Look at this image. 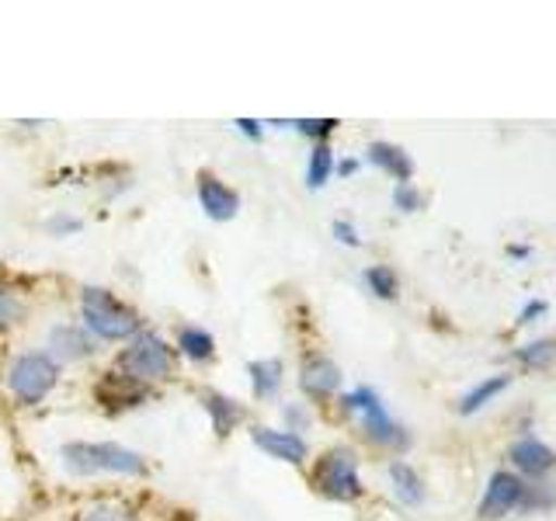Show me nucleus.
Returning <instances> with one entry per match:
<instances>
[{
  "label": "nucleus",
  "instance_id": "obj_1",
  "mask_svg": "<svg viewBox=\"0 0 556 521\" xmlns=\"http://www.w3.org/2000/svg\"><path fill=\"white\" fill-rule=\"evenodd\" d=\"M77 320L98 344H126L143 330V313L104 285H84L77 300Z\"/></svg>",
  "mask_w": 556,
  "mask_h": 521
},
{
  "label": "nucleus",
  "instance_id": "obj_2",
  "mask_svg": "<svg viewBox=\"0 0 556 521\" xmlns=\"http://www.w3.org/2000/svg\"><path fill=\"white\" fill-rule=\"evenodd\" d=\"M60 466L70 476H126L139 480L150 473V462L143 452H136L122 442H63Z\"/></svg>",
  "mask_w": 556,
  "mask_h": 521
},
{
  "label": "nucleus",
  "instance_id": "obj_3",
  "mask_svg": "<svg viewBox=\"0 0 556 521\" xmlns=\"http://www.w3.org/2000/svg\"><path fill=\"white\" fill-rule=\"evenodd\" d=\"M178 352H174V344L156 334V330L143 327L132 341H126L118 347L115 355V369L122 376H129L139 386H147L156 393V386H167V382L178 379Z\"/></svg>",
  "mask_w": 556,
  "mask_h": 521
},
{
  "label": "nucleus",
  "instance_id": "obj_4",
  "mask_svg": "<svg viewBox=\"0 0 556 521\" xmlns=\"http://www.w3.org/2000/svg\"><path fill=\"white\" fill-rule=\"evenodd\" d=\"M60 379H63V365L52 358L46 347H25V352L11 355V361H8L4 390L14 407L31 410L56 393Z\"/></svg>",
  "mask_w": 556,
  "mask_h": 521
},
{
  "label": "nucleus",
  "instance_id": "obj_5",
  "mask_svg": "<svg viewBox=\"0 0 556 521\" xmlns=\"http://www.w3.org/2000/svg\"><path fill=\"white\" fill-rule=\"evenodd\" d=\"M341 407L344 414H352L362 434L369 439L372 445L379 448H390V452H404L410 445V431L396 421V417L387 410V404H382V396L369 386H355L348 390L341 396Z\"/></svg>",
  "mask_w": 556,
  "mask_h": 521
},
{
  "label": "nucleus",
  "instance_id": "obj_6",
  "mask_svg": "<svg viewBox=\"0 0 556 521\" xmlns=\"http://www.w3.org/2000/svg\"><path fill=\"white\" fill-rule=\"evenodd\" d=\"M309 480L317 486L320 497L334 500V504H352L365 494L362 473H358V456L348 445L327 448L324 456L313 462Z\"/></svg>",
  "mask_w": 556,
  "mask_h": 521
},
{
  "label": "nucleus",
  "instance_id": "obj_7",
  "mask_svg": "<svg viewBox=\"0 0 556 521\" xmlns=\"http://www.w3.org/2000/svg\"><path fill=\"white\" fill-rule=\"evenodd\" d=\"M46 352L56 358L60 365H80V361H91L101 344L87 334L80 320H56L46 330Z\"/></svg>",
  "mask_w": 556,
  "mask_h": 521
},
{
  "label": "nucleus",
  "instance_id": "obj_8",
  "mask_svg": "<svg viewBox=\"0 0 556 521\" xmlns=\"http://www.w3.org/2000/svg\"><path fill=\"white\" fill-rule=\"evenodd\" d=\"M251 434V445L268 456L275 462H286V466H306L309 459V442L306 434H295L286 428H268V424H248Z\"/></svg>",
  "mask_w": 556,
  "mask_h": 521
},
{
  "label": "nucleus",
  "instance_id": "obj_9",
  "mask_svg": "<svg viewBox=\"0 0 556 521\" xmlns=\"http://www.w3.org/2000/svg\"><path fill=\"white\" fill-rule=\"evenodd\" d=\"M195 399L202 414L208 417V428H213L216 439H230L240 428H248V404H240L237 396L223 393L216 386H199Z\"/></svg>",
  "mask_w": 556,
  "mask_h": 521
},
{
  "label": "nucleus",
  "instance_id": "obj_10",
  "mask_svg": "<svg viewBox=\"0 0 556 521\" xmlns=\"http://www.w3.org/2000/svg\"><path fill=\"white\" fill-rule=\"evenodd\" d=\"M147 399H153V390L139 386L129 376H122L118 369L104 372L98 382H94V404L104 410V414H129L136 407H143Z\"/></svg>",
  "mask_w": 556,
  "mask_h": 521
},
{
  "label": "nucleus",
  "instance_id": "obj_11",
  "mask_svg": "<svg viewBox=\"0 0 556 521\" xmlns=\"http://www.w3.org/2000/svg\"><path fill=\"white\" fill-rule=\"evenodd\" d=\"M195 199L202 205L205 219H213V223H230L240 213V191L230 181H223L213 170H199Z\"/></svg>",
  "mask_w": 556,
  "mask_h": 521
},
{
  "label": "nucleus",
  "instance_id": "obj_12",
  "mask_svg": "<svg viewBox=\"0 0 556 521\" xmlns=\"http://www.w3.org/2000/svg\"><path fill=\"white\" fill-rule=\"evenodd\" d=\"M300 393L306 399H317V404H324V399H334L341 393V369H338V361L334 358H327L320 352H313L300 361Z\"/></svg>",
  "mask_w": 556,
  "mask_h": 521
},
{
  "label": "nucleus",
  "instance_id": "obj_13",
  "mask_svg": "<svg viewBox=\"0 0 556 521\" xmlns=\"http://www.w3.org/2000/svg\"><path fill=\"white\" fill-rule=\"evenodd\" d=\"M521 494H526V483H521L515 473H508V469H497V473L491 476V483H486L477 514L483 521H494V518L511 514L518 504H521Z\"/></svg>",
  "mask_w": 556,
  "mask_h": 521
},
{
  "label": "nucleus",
  "instance_id": "obj_14",
  "mask_svg": "<svg viewBox=\"0 0 556 521\" xmlns=\"http://www.w3.org/2000/svg\"><path fill=\"white\" fill-rule=\"evenodd\" d=\"M248 386H251V396L261 399V404H268V399H278L286 386V361L282 358H251L248 361Z\"/></svg>",
  "mask_w": 556,
  "mask_h": 521
},
{
  "label": "nucleus",
  "instance_id": "obj_15",
  "mask_svg": "<svg viewBox=\"0 0 556 521\" xmlns=\"http://www.w3.org/2000/svg\"><path fill=\"white\" fill-rule=\"evenodd\" d=\"M174 352L178 358L191 361V365H213L216 361V338L213 330H205L199 323H181L174 330Z\"/></svg>",
  "mask_w": 556,
  "mask_h": 521
},
{
  "label": "nucleus",
  "instance_id": "obj_16",
  "mask_svg": "<svg viewBox=\"0 0 556 521\" xmlns=\"http://www.w3.org/2000/svg\"><path fill=\"white\" fill-rule=\"evenodd\" d=\"M365 156H369L372 167H379L382 174H390L396 185H410L414 161H410V153L404 147L387 143V139H376V143H369V150H365Z\"/></svg>",
  "mask_w": 556,
  "mask_h": 521
},
{
  "label": "nucleus",
  "instance_id": "obj_17",
  "mask_svg": "<svg viewBox=\"0 0 556 521\" xmlns=\"http://www.w3.org/2000/svg\"><path fill=\"white\" fill-rule=\"evenodd\" d=\"M387 480H390V491H393V497L404 504V508H421L425 504V497H428V491H425V480H421V473L410 466V462H404V459H393L390 466H387Z\"/></svg>",
  "mask_w": 556,
  "mask_h": 521
},
{
  "label": "nucleus",
  "instance_id": "obj_18",
  "mask_svg": "<svg viewBox=\"0 0 556 521\" xmlns=\"http://www.w3.org/2000/svg\"><path fill=\"white\" fill-rule=\"evenodd\" d=\"M508 459L515 462V469H521L526 476H546L549 469L556 466V452L539 442V439H518L508 448Z\"/></svg>",
  "mask_w": 556,
  "mask_h": 521
},
{
  "label": "nucleus",
  "instance_id": "obj_19",
  "mask_svg": "<svg viewBox=\"0 0 556 521\" xmlns=\"http://www.w3.org/2000/svg\"><path fill=\"white\" fill-rule=\"evenodd\" d=\"M508 386H511V376H504V372H501V376H491V379H483V382H477L473 390H466V393H463V399H459V414L469 417V414L483 410L497 393H504Z\"/></svg>",
  "mask_w": 556,
  "mask_h": 521
},
{
  "label": "nucleus",
  "instance_id": "obj_20",
  "mask_svg": "<svg viewBox=\"0 0 556 521\" xmlns=\"http://www.w3.org/2000/svg\"><path fill=\"white\" fill-rule=\"evenodd\" d=\"M334 150L330 143H313L309 156H306V188L320 191L330 178H334Z\"/></svg>",
  "mask_w": 556,
  "mask_h": 521
},
{
  "label": "nucleus",
  "instance_id": "obj_21",
  "mask_svg": "<svg viewBox=\"0 0 556 521\" xmlns=\"http://www.w3.org/2000/svg\"><path fill=\"white\" fill-rule=\"evenodd\" d=\"M362 282L382 303H393L400 295V278H396V271L390 265H369L362 271Z\"/></svg>",
  "mask_w": 556,
  "mask_h": 521
},
{
  "label": "nucleus",
  "instance_id": "obj_22",
  "mask_svg": "<svg viewBox=\"0 0 556 521\" xmlns=\"http://www.w3.org/2000/svg\"><path fill=\"white\" fill-rule=\"evenodd\" d=\"M25 320V303L22 295H17L4 278H0V334H8L17 323Z\"/></svg>",
  "mask_w": 556,
  "mask_h": 521
},
{
  "label": "nucleus",
  "instance_id": "obj_23",
  "mask_svg": "<svg viewBox=\"0 0 556 521\" xmlns=\"http://www.w3.org/2000/svg\"><path fill=\"white\" fill-rule=\"evenodd\" d=\"M515 358L529 369H553V358H556V338H543V341H532L526 347H518Z\"/></svg>",
  "mask_w": 556,
  "mask_h": 521
},
{
  "label": "nucleus",
  "instance_id": "obj_24",
  "mask_svg": "<svg viewBox=\"0 0 556 521\" xmlns=\"http://www.w3.org/2000/svg\"><path fill=\"white\" fill-rule=\"evenodd\" d=\"M286 126H292L300 136L313 139V143H327L341 122L338 118H295V122H286Z\"/></svg>",
  "mask_w": 556,
  "mask_h": 521
},
{
  "label": "nucleus",
  "instance_id": "obj_25",
  "mask_svg": "<svg viewBox=\"0 0 556 521\" xmlns=\"http://www.w3.org/2000/svg\"><path fill=\"white\" fill-rule=\"evenodd\" d=\"M77 521H139V514L122 504H91L77 514Z\"/></svg>",
  "mask_w": 556,
  "mask_h": 521
},
{
  "label": "nucleus",
  "instance_id": "obj_26",
  "mask_svg": "<svg viewBox=\"0 0 556 521\" xmlns=\"http://www.w3.org/2000/svg\"><path fill=\"white\" fill-rule=\"evenodd\" d=\"M309 424H313V414H309L306 399H289V404H282V428L286 431L303 434V431H309Z\"/></svg>",
  "mask_w": 556,
  "mask_h": 521
},
{
  "label": "nucleus",
  "instance_id": "obj_27",
  "mask_svg": "<svg viewBox=\"0 0 556 521\" xmlns=\"http://www.w3.org/2000/svg\"><path fill=\"white\" fill-rule=\"evenodd\" d=\"M393 208H396V213H404V216L421 213V208H425V195L414 185H396L393 188Z\"/></svg>",
  "mask_w": 556,
  "mask_h": 521
},
{
  "label": "nucleus",
  "instance_id": "obj_28",
  "mask_svg": "<svg viewBox=\"0 0 556 521\" xmlns=\"http://www.w3.org/2000/svg\"><path fill=\"white\" fill-rule=\"evenodd\" d=\"M42 226H46L49 237H74V233L84 230V223L77 216H70V213H52Z\"/></svg>",
  "mask_w": 556,
  "mask_h": 521
},
{
  "label": "nucleus",
  "instance_id": "obj_29",
  "mask_svg": "<svg viewBox=\"0 0 556 521\" xmlns=\"http://www.w3.org/2000/svg\"><path fill=\"white\" fill-rule=\"evenodd\" d=\"M330 233H334L338 243H344V247H362V233L355 223L348 219H334V226H330Z\"/></svg>",
  "mask_w": 556,
  "mask_h": 521
},
{
  "label": "nucleus",
  "instance_id": "obj_30",
  "mask_svg": "<svg viewBox=\"0 0 556 521\" xmlns=\"http://www.w3.org/2000/svg\"><path fill=\"white\" fill-rule=\"evenodd\" d=\"M549 500H553V491H546V483H539V486H526V494H521L518 508L535 511V508H543V504H549Z\"/></svg>",
  "mask_w": 556,
  "mask_h": 521
},
{
  "label": "nucleus",
  "instance_id": "obj_31",
  "mask_svg": "<svg viewBox=\"0 0 556 521\" xmlns=\"http://www.w3.org/2000/svg\"><path fill=\"white\" fill-rule=\"evenodd\" d=\"M233 126H237L240 136H248L251 143H261V136L268 132V122H261V118H237Z\"/></svg>",
  "mask_w": 556,
  "mask_h": 521
},
{
  "label": "nucleus",
  "instance_id": "obj_32",
  "mask_svg": "<svg viewBox=\"0 0 556 521\" xmlns=\"http://www.w3.org/2000/svg\"><path fill=\"white\" fill-rule=\"evenodd\" d=\"M543 313H546V303H543V300H532L526 309L518 313V323H532L535 317H543Z\"/></svg>",
  "mask_w": 556,
  "mask_h": 521
},
{
  "label": "nucleus",
  "instance_id": "obj_33",
  "mask_svg": "<svg viewBox=\"0 0 556 521\" xmlns=\"http://www.w3.org/2000/svg\"><path fill=\"white\" fill-rule=\"evenodd\" d=\"M358 170V161H341L334 164V174H341V178H348V174H355Z\"/></svg>",
  "mask_w": 556,
  "mask_h": 521
},
{
  "label": "nucleus",
  "instance_id": "obj_34",
  "mask_svg": "<svg viewBox=\"0 0 556 521\" xmlns=\"http://www.w3.org/2000/svg\"><path fill=\"white\" fill-rule=\"evenodd\" d=\"M508 254H511V257H518V260H521V257H529V247H511V251H508Z\"/></svg>",
  "mask_w": 556,
  "mask_h": 521
},
{
  "label": "nucleus",
  "instance_id": "obj_35",
  "mask_svg": "<svg viewBox=\"0 0 556 521\" xmlns=\"http://www.w3.org/2000/svg\"><path fill=\"white\" fill-rule=\"evenodd\" d=\"M553 369H556V358H553Z\"/></svg>",
  "mask_w": 556,
  "mask_h": 521
}]
</instances>
